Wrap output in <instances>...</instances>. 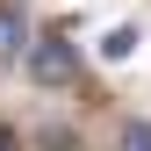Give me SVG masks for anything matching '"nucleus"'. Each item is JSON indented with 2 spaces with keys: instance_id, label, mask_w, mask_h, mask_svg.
Returning a JSON list of instances; mask_svg holds the SVG:
<instances>
[{
  "instance_id": "3",
  "label": "nucleus",
  "mask_w": 151,
  "mask_h": 151,
  "mask_svg": "<svg viewBox=\"0 0 151 151\" xmlns=\"http://www.w3.org/2000/svg\"><path fill=\"white\" fill-rule=\"evenodd\" d=\"M129 50H137V29H108L101 36V58H129Z\"/></svg>"
},
{
  "instance_id": "1",
  "label": "nucleus",
  "mask_w": 151,
  "mask_h": 151,
  "mask_svg": "<svg viewBox=\"0 0 151 151\" xmlns=\"http://www.w3.org/2000/svg\"><path fill=\"white\" fill-rule=\"evenodd\" d=\"M22 65H29V79H36V86H79V58H72L65 36H29Z\"/></svg>"
},
{
  "instance_id": "2",
  "label": "nucleus",
  "mask_w": 151,
  "mask_h": 151,
  "mask_svg": "<svg viewBox=\"0 0 151 151\" xmlns=\"http://www.w3.org/2000/svg\"><path fill=\"white\" fill-rule=\"evenodd\" d=\"M29 50V14H22V0H0V65H14Z\"/></svg>"
},
{
  "instance_id": "4",
  "label": "nucleus",
  "mask_w": 151,
  "mask_h": 151,
  "mask_svg": "<svg viewBox=\"0 0 151 151\" xmlns=\"http://www.w3.org/2000/svg\"><path fill=\"white\" fill-rule=\"evenodd\" d=\"M122 151H151V122H122Z\"/></svg>"
},
{
  "instance_id": "5",
  "label": "nucleus",
  "mask_w": 151,
  "mask_h": 151,
  "mask_svg": "<svg viewBox=\"0 0 151 151\" xmlns=\"http://www.w3.org/2000/svg\"><path fill=\"white\" fill-rule=\"evenodd\" d=\"M0 151H14V129H7V122H0Z\"/></svg>"
}]
</instances>
